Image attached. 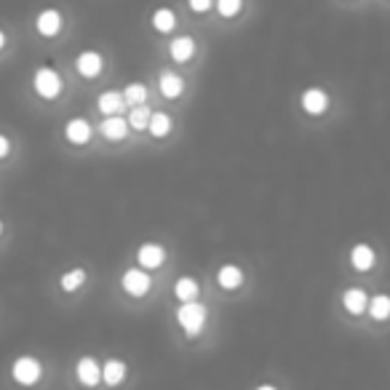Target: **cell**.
Here are the masks:
<instances>
[{
    "mask_svg": "<svg viewBox=\"0 0 390 390\" xmlns=\"http://www.w3.org/2000/svg\"><path fill=\"white\" fill-rule=\"evenodd\" d=\"M75 379L83 388H97L99 385V361L94 356H80L75 364Z\"/></svg>",
    "mask_w": 390,
    "mask_h": 390,
    "instance_id": "10",
    "label": "cell"
},
{
    "mask_svg": "<svg viewBox=\"0 0 390 390\" xmlns=\"http://www.w3.org/2000/svg\"><path fill=\"white\" fill-rule=\"evenodd\" d=\"M0 235H3V222H0Z\"/></svg>",
    "mask_w": 390,
    "mask_h": 390,
    "instance_id": "31",
    "label": "cell"
},
{
    "mask_svg": "<svg viewBox=\"0 0 390 390\" xmlns=\"http://www.w3.org/2000/svg\"><path fill=\"white\" fill-rule=\"evenodd\" d=\"M188 6L193 13H206L214 9V0H188Z\"/></svg>",
    "mask_w": 390,
    "mask_h": 390,
    "instance_id": "27",
    "label": "cell"
},
{
    "mask_svg": "<svg viewBox=\"0 0 390 390\" xmlns=\"http://www.w3.org/2000/svg\"><path fill=\"white\" fill-rule=\"evenodd\" d=\"M166 249H163V244H156V241H145V244H139V249H136V265L142 270H158L163 268V262H166Z\"/></svg>",
    "mask_w": 390,
    "mask_h": 390,
    "instance_id": "6",
    "label": "cell"
},
{
    "mask_svg": "<svg viewBox=\"0 0 390 390\" xmlns=\"http://www.w3.org/2000/svg\"><path fill=\"white\" fill-rule=\"evenodd\" d=\"M367 310L374 321H388L390 315V297L388 294H374L372 300L367 302Z\"/></svg>",
    "mask_w": 390,
    "mask_h": 390,
    "instance_id": "24",
    "label": "cell"
},
{
    "mask_svg": "<svg viewBox=\"0 0 390 390\" xmlns=\"http://www.w3.org/2000/svg\"><path fill=\"white\" fill-rule=\"evenodd\" d=\"M91 134H94V126H91L86 118H70L67 123H65V136H67L70 145H89L91 142Z\"/></svg>",
    "mask_w": 390,
    "mask_h": 390,
    "instance_id": "13",
    "label": "cell"
},
{
    "mask_svg": "<svg viewBox=\"0 0 390 390\" xmlns=\"http://www.w3.org/2000/svg\"><path fill=\"white\" fill-rule=\"evenodd\" d=\"M171 126H174L171 115H168V112L156 110V112H150V121H147L145 131H150V136H156V139H163V136H168Z\"/></svg>",
    "mask_w": 390,
    "mask_h": 390,
    "instance_id": "21",
    "label": "cell"
},
{
    "mask_svg": "<svg viewBox=\"0 0 390 390\" xmlns=\"http://www.w3.org/2000/svg\"><path fill=\"white\" fill-rule=\"evenodd\" d=\"M158 91L163 94V99H179L185 94V78L179 72H174V70H161Z\"/></svg>",
    "mask_w": 390,
    "mask_h": 390,
    "instance_id": "12",
    "label": "cell"
},
{
    "mask_svg": "<svg viewBox=\"0 0 390 390\" xmlns=\"http://www.w3.org/2000/svg\"><path fill=\"white\" fill-rule=\"evenodd\" d=\"M174 297H177L179 302L198 300V297H201V283H198V278L182 276V278L174 281Z\"/></svg>",
    "mask_w": 390,
    "mask_h": 390,
    "instance_id": "19",
    "label": "cell"
},
{
    "mask_svg": "<svg viewBox=\"0 0 390 390\" xmlns=\"http://www.w3.org/2000/svg\"><path fill=\"white\" fill-rule=\"evenodd\" d=\"M198 51V45H195V38L193 35H177V38H171V43H168V56L177 62V65H185L190 62L193 56Z\"/></svg>",
    "mask_w": 390,
    "mask_h": 390,
    "instance_id": "11",
    "label": "cell"
},
{
    "mask_svg": "<svg viewBox=\"0 0 390 390\" xmlns=\"http://www.w3.org/2000/svg\"><path fill=\"white\" fill-rule=\"evenodd\" d=\"M11 379L19 385V388H33L43 379V364L38 361L35 356H19L13 358L11 364Z\"/></svg>",
    "mask_w": 390,
    "mask_h": 390,
    "instance_id": "3",
    "label": "cell"
},
{
    "mask_svg": "<svg viewBox=\"0 0 390 390\" xmlns=\"http://www.w3.org/2000/svg\"><path fill=\"white\" fill-rule=\"evenodd\" d=\"M367 302H369V297H367V291L364 289H347V291H342V308H345L350 315H361V313L367 310Z\"/></svg>",
    "mask_w": 390,
    "mask_h": 390,
    "instance_id": "22",
    "label": "cell"
},
{
    "mask_svg": "<svg viewBox=\"0 0 390 390\" xmlns=\"http://www.w3.org/2000/svg\"><path fill=\"white\" fill-rule=\"evenodd\" d=\"M6 43H9V35H6V33H3V30H0V51L6 48Z\"/></svg>",
    "mask_w": 390,
    "mask_h": 390,
    "instance_id": "30",
    "label": "cell"
},
{
    "mask_svg": "<svg viewBox=\"0 0 390 390\" xmlns=\"http://www.w3.org/2000/svg\"><path fill=\"white\" fill-rule=\"evenodd\" d=\"M147 86L142 83V80H131V83H126L121 91L123 97V104H129V107H136V104H145L147 102Z\"/></svg>",
    "mask_w": 390,
    "mask_h": 390,
    "instance_id": "23",
    "label": "cell"
},
{
    "mask_svg": "<svg viewBox=\"0 0 390 390\" xmlns=\"http://www.w3.org/2000/svg\"><path fill=\"white\" fill-rule=\"evenodd\" d=\"M9 153H11V139L6 134H0V158H6Z\"/></svg>",
    "mask_w": 390,
    "mask_h": 390,
    "instance_id": "28",
    "label": "cell"
},
{
    "mask_svg": "<svg viewBox=\"0 0 390 390\" xmlns=\"http://www.w3.org/2000/svg\"><path fill=\"white\" fill-rule=\"evenodd\" d=\"M254 390H278V388H276V385H273V382H262V385H256Z\"/></svg>",
    "mask_w": 390,
    "mask_h": 390,
    "instance_id": "29",
    "label": "cell"
},
{
    "mask_svg": "<svg viewBox=\"0 0 390 390\" xmlns=\"http://www.w3.org/2000/svg\"><path fill=\"white\" fill-rule=\"evenodd\" d=\"M123 107H126V104H123V97L118 89H107L97 97V110H99L102 115H118Z\"/></svg>",
    "mask_w": 390,
    "mask_h": 390,
    "instance_id": "18",
    "label": "cell"
},
{
    "mask_svg": "<svg viewBox=\"0 0 390 390\" xmlns=\"http://www.w3.org/2000/svg\"><path fill=\"white\" fill-rule=\"evenodd\" d=\"M129 374V367L121 358H107L104 364H99V382H104L107 388H118L123 385V379Z\"/></svg>",
    "mask_w": 390,
    "mask_h": 390,
    "instance_id": "9",
    "label": "cell"
},
{
    "mask_svg": "<svg viewBox=\"0 0 390 390\" xmlns=\"http://www.w3.org/2000/svg\"><path fill=\"white\" fill-rule=\"evenodd\" d=\"M150 112H153V110H150L147 104H136V107H131L129 118H126L129 129H134V131H145L147 121H150Z\"/></svg>",
    "mask_w": 390,
    "mask_h": 390,
    "instance_id": "25",
    "label": "cell"
},
{
    "mask_svg": "<svg viewBox=\"0 0 390 390\" xmlns=\"http://www.w3.org/2000/svg\"><path fill=\"white\" fill-rule=\"evenodd\" d=\"M214 9L222 19H235L244 11V0H214Z\"/></svg>",
    "mask_w": 390,
    "mask_h": 390,
    "instance_id": "26",
    "label": "cell"
},
{
    "mask_svg": "<svg viewBox=\"0 0 390 390\" xmlns=\"http://www.w3.org/2000/svg\"><path fill=\"white\" fill-rule=\"evenodd\" d=\"M65 30V13L59 11V9H43V11H38L35 16V33L45 38V40H51V38H59Z\"/></svg>",
    "mask_w": 390,
    "mask_h": 390,
    "instance_id": "5",
    "label": "cell"
},
{
    "mask_svg": "<svg viewBox=\"0 0 390 390\" xmlns=\"http://www.w3.org/2000/svg\"><path fill=\"white\" fill-rule=\"evenodd\" d=\"M244 270L238 268V265H233V262H227V265H222V268L217 270V283L222 286L224 291H235L244 286Z\"/></svg>",
    "mask_w": 390,
    "mask_h": 390,
    "instance_id": "16",
    "label": "cell"
},
{
    "mask_svg": "<svg viewBox=\"0 0 390 390\" xmlns=\"http://www.w3.org/2000/svg\"><path fill=\"white\" fill-rule=\"evenodd\" d=\"M33 91L45 102L59 99L62 91H65V80L59 75V70L51 67V65H40V67L33 72Z\"/></svg>",
    "mask_w": 390,
    "mask_h": 390,
    "instance_id": "2",
    "label": "cell"
},
{
    "mask_svg": "<svg viewBox=\"0 0 390 390\" xmlns=\"http://www.w3.org/2000/svg\"><path fill=\"white\" fill-rule=\"evenodd\" d=\"M89 278V270L86 268H70L62 273V278H59V289L65 291V294H75V291L86 283Z\"/></svg>",
    "mask_w": 390,
    "mask_h": 390,
    "instance_id": "20",
    "label": "cell"
},
{
    "mask_svg": "<svg viewBox=\"0 0 390 390\" xmlns=\"http://www.w3.org/2000/svg\"><path fill=\"white\" fill-rule=\"evenodd\" d=\"M300 104L308 115H323V112L329 110V104H332V97H329L321 86H310V89L302 91Z\"/></svg>",
    "mask_w": 390,
    "mask_h": 390,
    "instance_id": "8",
    "label": "cell"
},
{
    "mask_svg": "<svg viewBox=\"0 0 390 390\" xmlns=\"http://www.w3.org/2000/svg\"><path fill=\"white\" fill-rule=\"evenodd\" d=\"M150 24H153V30L161 35H171L177 30V11L174 9H168V6H161L153 11L150 16Z\"/></svg>",
    "mask_w": 390,
    "mask_h": 390,
    "instance_id": "17",
    "label": "cell"
},
{
    "mask_svg": "<svg viewBox=\"0 0 390 390\" xmlns=\"http://www.w3.org/2000/svg\"><path fill=\"white\" fill-rule=\"evenodd\" d=\"M102 70H104V56H102L99 51L86 48V51H80V54L75 56V72H78L80 78L86 80L99 78Z\"/></svg>",
    "mask_w": 390,
    "mask_h": 390,
    "instance_id": "7",
    "label": "cell"
},
{
    "mask_svg": "<svg viewBox=\"0 0 390 390\" xmlns=\"http://www.w3.org/2000/svg\"><path fill=\"white\" fill-rule=\"evenodd\" d=\"M209 321V308L198 300H190V302H182L177 308V323L179 329L185 332L188 340L198 337L203 332V326Z\"/></svg>",
    "mask_w": 390,
    "mask_h": 390,
    "instance_id": "1",
    "label": "cell"
},
{
    "mask_svg": "<svg viewBox=\"0 0 390 390\" xmlns=\"http://www.w3.org/2000/svg\"><path fill=\"white\" fill-rule=\"evenodd\" d=\"M99 134L107 142H123L129 136V123H126L121 112L118 115H104V121L99 123Z\"/></svg>",
    "mask_w": 390,
    "mask_h": 390,
    "instance_id": "14",
    "label": "cell"
},
{
    "mask_svg": "<svg viewBox=\"0 0 390 390\" xmlns=\"http://www.w3.org/2000/svg\"><path fill=\"white\" fill-rule=\"evenodd\" d=\"M150 286H153V278H150V273H147V270H142V268L123 270V276H121L123 294H129V297L139 300V297H145L147 291H150Z\"/></svg>",
    "mask_w": 390,
    "mask_h": 390,
    "instance_id": "4",
    "label": "cell"
},
{
    "mask_svg": "<svg viewBox=\"0 0 390 390\" xmlns=\"http://www.w3.org/2000/svg\"><path fill=\"white\" fill-rule=\"evenodd\" d=\"M374 262H377V254H374V249L369 244H356L350 249V265L358 273H369L374 268Z\"/></svg>",
    "mask_w": 390,
    "mask_h": 390,
    "instance_id": "15",
    "label": "cell"
}]
</instances>
